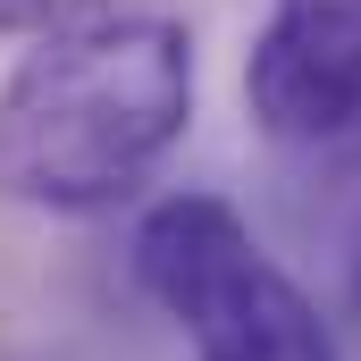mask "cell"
Segmentation results:
<instances>
[{"label":"cell","instance_id":"7a4b0ae2","mask_svg":"<svg viewBox=\"0 0 361 361\" xmlns=\"http://www.w3.org/2000/svg\"><path fill=\"white\" fill-rule=\"evenodd\" d=\"M135 286L177 319L193 361H345L328 311L302 294V277L252 235V219L227 193H160L135 219Z\"/></svg>","mask_w":361,"mask_h":361},{"label":"cell","instance_id":"3957f363","mask_svg":"<svg viewBox=\"0 0 361 361\" xmlns=\"http://www.w3.org/2000/svg\"><path fill=\"white\" fill-rule=\"evenodd\" d=\"M244 109L286 152H328L361 118V0H269L244 51Z\"/></svg>","mask_w":361,"mask_h":361},{"label":"cell","instance_id":"277c9868","mask_svg":"<svg viewBox=\"0 0 361 361\" xmlns=\"http://www.w3.org/2000/svg\"><path fill=\"white\" fill-rule=\"evenodd\" d=\"M92 8H109V0H0V42H42V34L92 17Z\"/></svg>","mask_w":361,"mask_h":361},{"label":"cell","instance_id":"6da1fadb","mask_svg":"<svg viewBox=\"0 0 361 361\" xmlns=\"http://www.w3.org/2000/svg\"><path fill=\"white\" fill-rule=\"evenodd\" d=\"M193 25L169 8H92L25 42L0 85V202L92 219L135 202L193 126Z\"/></svg>","mask_w":361,"mask_h":361},{"label":"cell","instance_id":"5b68a950","mask_svg":"<svg viewBox=\"0 0 361 361\" xmlns=\"http://www.w3.org/2000/svg\"><path fill=\"white\" fill-rule=\"evenodd\" d=\"M345 244H353V302H361V202L345 210Z\"/></svg>","mask_w":361,"mask_h":361}]
</instances>
